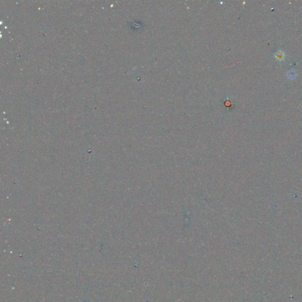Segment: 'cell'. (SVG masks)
Here are the masks:
<instances>
[{
  "label": "cell",
  "mask_w": 302,
  "mask_h": 302,
  "mask_svg": "<svg viewBox=\"0 0 302 302\" xmlns=\"http://www.w3.org/2000/svg\"><path fill=\"white\" fill-rule=\"evenodd\" d=\"M288 77H289V79H293L296 77V74L294 73V72L290 71L289 72V73H288Z\"/></svg>",
  "instance_id": "6da1fadb"
},
{
  "label": "cell",
  "mask_w": 302,
  "mask_h": 302,
  "mask_svg": "<svg viewBox=\"0 0 302 302\" xmlns=\"http://www.w3.org/2000/svg\"><path fill=\"white\" fill-rule=\"evenodd\" d=\"M276 57H277L279 59H283V53H278V54H277V56H276Z\"/></svg>",
  "instance_id": "7a4b0ae2"
}]
</instances>
